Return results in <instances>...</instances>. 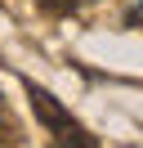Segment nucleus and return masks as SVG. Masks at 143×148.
Masks as SVG:
<instances>
[{"label": "nucleus", "instance_id": "1", "mask_svg": "<svg viewBox=\"0 0 143 148\" xmlns=\"http://www.w3.org/2000/svg\"><path fill=\"white\" fill-rule=\"evenodd\" d=\"M27 99H31L36 117H40V126L54 135V144H58V148H103V144H98V139L89 135V130L80 126V121L72 117V112L63 108L49 90H40L36 81H27Z\"/></svg>", "mask_w": 143, "mask_h": 148}, {"label": "nucleus", "instance_id": "2", "mask_svg": "<svg viewBox=\"0 0 143 148\" xmlns=\"http://www.w3.org/2000/svg\"><path fill=\"white\" fill-rule=\"evenodd\" d=\"M36 5H40L45 14H76L85 0H36Z\"/></svg>", "mask_w": 143, "mask_h": 148}, {"label": "nucleus", "instance_id": "3", "mask_svg": "<svg viewBox=\"0 0 143 148\" xmlns=\"http://www.w3.org/2000/svg\"><path fill=\"white\" fill-rule=\"evenodd\" d=\"M0 130H5V135H14V117H9L5 103H0Z\"/></svg>", "mask_w": 143, "mask_h": 148}]
</instances>
